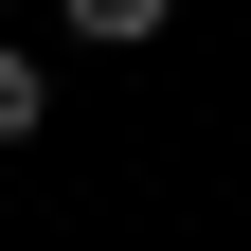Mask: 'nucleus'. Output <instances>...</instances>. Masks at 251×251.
I'll return each instance as SVG.
<instances>
[{
    "mask_svg": "<svg viewBox=\"0 0 251 251\" xmlns=\"http://www.w3.org/2000/svg\"><path fill=\"white\" fill-rule=\"evenodd\" d=\"M162 18H179V0H72V36H108V54H126V36H162Z\"/></svg>",
    "mask_w": 251,
    "mask_h": 251,
    "instance_id": "2",
    "label": "nucleus"
},
{
    "mask_svg": "<svg viewBox=\"0 0 251 251\" xmlns=\"http://www.w3.org/2000/svg\"><path fill=\"white\" fill-rule=\"evenodd\" d=\"M36 126H54V72H36L18 36H0V144H36Z\"/></svg>",
    "mask_w": 251,
    "mask_h": 251,
    "instance_id": "1",
    "label": "nucleus"
}]
</instances>
